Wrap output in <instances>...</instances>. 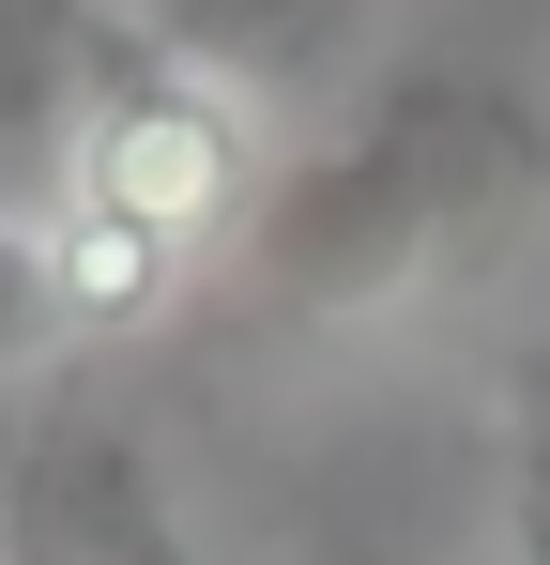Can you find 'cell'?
<instances>
[{
    "label": "cell",
    "instance_id": "6da1fadb",
    "mask_svg": "<svg viewBox=\"0 0 550 565\" xmlns=\"http://www.w3.org/2000/svg\"><path fill=\"white\" fill-rule=\"evenodd\" d=\"M536 214H550V107L505 62H398L321 153L261 184L230 276L261 321H398L489 276Z\"/></svg>",
    "mask_w": 550,
    "mask_h": 565
},
{
    "label": "cell",
    "instance_id": "7a4b0ae2",
    "mask_svg": "<svg viewBox=\"0 0 550 565\" xmlns=\"http://www.w3.org/2000/svg\"><path fill=\"white\" fill-rule=\"evenodd\" d=\"M261 107L214 93V77H183L169 46H138V77L77 122V153H62V184L46 199H107V214H138V230H169V245H245V214H261Z\"/></svg>",
    "mask_w": 550,
    "mask_h": 565
},
{
    "label": "cell",
    "instance_id": "3957f363",
    "mask_svg": "<svg viewBox=\"0 0 550 565\" xmlns=\"http://www.w3.org/2000/svg\"><path fill=\"white\" fill-rule=\"evenodd\" d=\"M0 565H199L154 444L107 397H31V459L0 504Z\"/></svg>",
    "mask_w": 550,
    "mask_h": 565
},
{
    "label": "cell",
    "instance_id": "277c9868",
    "mask_svg": "<svg viewBox=\"0 0 550 565\" xmlns=\"http://www.w3.org/2000/svg\"><path fill=\"white\" fill-rule=\"evenodd\" d=\"M138 31L169 46L183 77L245 93V107H321L367 62L382 0H138Z\"/></svg>",
    "mask_w": 550,
    "mask_h": 565
},
{
    "label": "cell",
    "instance_id": "5b68a950",
    "mask_svg": "<svg viewBox=\"0 0 550 565\" xmlns=\"http://www.w3.org/2000/svg\"><path fill=\"white\" fill-rule=\"evenodd\" d=\"M138 46H154L138 0H0V153L31 184H62L77 122L138 77Z\"/></svg>",
    "mask_w": 550,
    "mask_h": 565
},
{
    "label": "cell",
    "instance_id": "8992f818",
    "mask_svg": "<svg viewBox=\"0 0 550 565\" xmlns=\"http://www.w3.org/2000/svg\"><path fill=\"white\" fill-rule=\"evenodd\" d=\"M46 276H62V321L77 337H154L183 306V276H199V245L107 214V199H46Z\"/></svg>",
    "mask_w": 550,
    "mask_h": 565
},
{
    "label": "cell",
    "instance_id": "52a82bcc",
    "mask_svg": "<svg viewBox=\"0 0 550 565\" xmlns=\"http://www.w3.org/2000/svg\"><path fill=\"white\" fill-rule=\"evenodd\" d=\"M46 352H77V321H62V276H46V214H0V367L31 382Z\"/></svg>",
    "mask_w": 550,
    "mask_h": 565
},
{
    "label": "cell",
    "instance_id": "ba28073f",
    "mask_svg": "<svg viewBox=\"0 0 550 565\" xmlns=\"http://www.w3.org/2000/svg\"><path fill=\"white\" fill-rule=\"evenodd\" d=\"M505 565H550V367L520 382V444H505Z\"/></svg>",
    "mask_w": 550,
    "mask_h": 565
},
{
    "label": "cell",
    "instance_id": "9c48e42d",
    "mask_svg": "<svg viewBox=\"0 0 550 565\" xmlns=\"http://www.w3.org/2000/svg\"><path fill=\"white\" fill-rule=\"evenodd\" d=\"M15 459H31V397H15V367H0V504H15Z\"/></svg>",
    "mask_w": 550,
    "mask_h": 565
},
{
    "label": "cell",
    "instance_id": "30bf717a",
    "mask_svg": "<svg viewBox=\"0 0 550 565\" xmlns=\"http://www.w3.org/2000/svg\"><path fill=\"white\" fill-rule=\"evenodd\" d=\"M321 565H413V551H321Z\"/></svg>",
    "mask_w": 550,
    "mask_h": 565
}]
</instances>
